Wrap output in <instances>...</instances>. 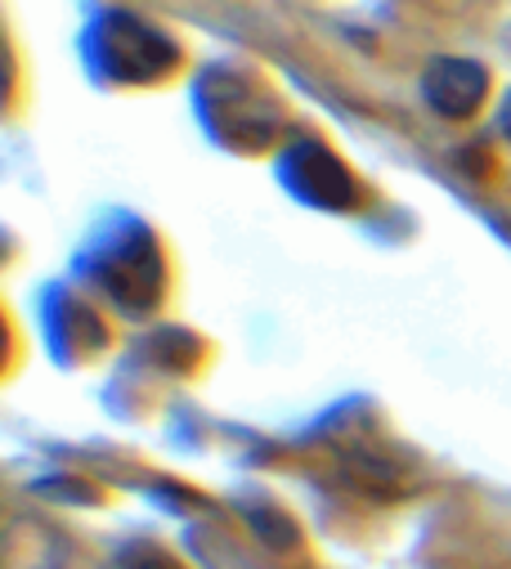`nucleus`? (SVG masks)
Listing matches in <instances>:
<instances>
[{
	"instance_id": "obj_1",
	"label": "nucleus",
	"mask_w": 511,
	"mask_h": 569,
	"mask_svg": "<svg viewBox=\"0 0 511 569\" xmlns=\"http://www.w3.org/2000/svg\"><path fill=\"white\" fill-rule=\"evenodd\" d=\"M99 32H103V72L108 77L149 81V77H162L176 63V46L162 41L149 23H140L131 14H112Z\"/></svg>"
},
{
	"instance_id": "obj_2",
	"label": "nucleus",
	"mask_w": 511,
	"mask_h": 569,
	"mask_svg": "<svg viewBox=\"0 0 511 569\" xmlns=\"http://www.w3.org/2000/svg\"><path fill=\"white\" fill-rule=\"evenodd\" d=\"M283 180L305 198V202H314V207H323V211H345L354 198H359V189H354V180H350V171L323 149V144H292L288 153H283Z\"/></svg>"
},
{
	"instance_id": "obj_3",
	"label": "nucleus",
	"mask_w": 511,
	"mask_h": 569,
	"mask_svg": "<svg viewBox=\"0 0 511 569\" xmlns=\"http://www.w3.org/2000/svg\"><path fill=\"white\" fill-rule=\"evenodd\" d=\"M422 90H427V103L449 117V121H462L471 117L484 94H489V72L471 59H435L422 77Z\"/></svg>"
},
{
	"instance_id": "obj_4",
	"label": "nucleus",
	"mask_w": 511,
	"mask_h": 569,
	"mask_svg": "<svg viewBox=\"0 0 511 569\" xmlns=\"http://www.w3.org/2000/svg\"><path fill=\"white\" fill-rule=\"evenodd\" d=\"M6 569H63V547L46 525L14 520L6 538Z\"/></svg>"
},
{
	"instance_id": "obj_5",
	"label": "nucleus",
	"mask_w": 511,
	"mask_h": 569,
	"mask_svg": "<svg viewBox=\"0 0 511 569\" xmlns=\"http://www.w3.org/2000/svg\"><path fill=\"white\" fill-rule=\"evenodd\" d=\"M502 130H507V139H511V94H507V103H502Z\"/></svg>"
}]
</instances>
